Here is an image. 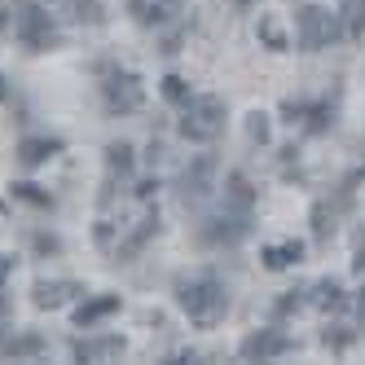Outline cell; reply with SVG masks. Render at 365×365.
I'll use <instances>...</instances> for the list:
<instances>
[{
  "mask_svg": "<svg viewBox=\"0 0 365 365\" xmlns=\"http://www.w3.org/2000/svg\"><path fill=\"white\" fill-rule=\"evenodd\" d=\"M5 277H9V259L0 255V286H5Z\"/></svg>",
  "mask_w": 365,
  "mask_h": 365,
  "instance_id": "obj_25",
  "label": "cell"
},
{
  "mask_svg": "<svg viewBox=\"0 0 365 365\" xmlns=\"http://www.w3.org/2000/svg\"><path fill=\"white\" fill-rule=\"evenodd\" d=\"M225 198L238 207V212H247V207L255 202V194H251V180L242 176V172H229V180H225Z\"/></svg>",
  "mask_w": 365,
  "mask_h": 365,
  "instance_id": "obj_14",
  "label": "cell"
},
{
  "mask_svg": "<svg viewBox=\"0 0 365 365\" xmlns=\"http://www.w3.org/2000/svg\"><path fill=\"white\" fill-rule=\"evenodd\" d=\"M119 308V295H97V299H84L80 308H75V326H93V322H101V317H110V312Z\"/></svg>",
  "mask_w": 365,
  "mask_h": 365,
  "instance_id": "obj_10",
  "label": "cell"
},
{
  "mask_svg": "<svg viewBox=\"0 0 365 365\" xmlns=\"http://www.w3.org/2000/svg\"><path fill=\"white\" fill-rule=\"evenodd\" d=\"M212 172H216L212 159H194V163L185 168V176H180V198H185V202L207 198V194H212Z\"/></svg>",
  "mask_w": 365,
  "mask_h": 365,
  "instance_id": "obj_6",
  "label": "cell"
},
{
  "mask_svg": "<svg viewBox=\"0 0 365 365\" xmlns=\"http://www.w3.org/2000/svg\"><path fill=\"white\" fill-rule=\"evenodd\" d=\"M58 150H62L58 137H27V141L18 145V163H22V168H40L44 159H53Z\"/></svg>",
  "mask_w": 365,
  "mask_h": 365,
  "instance_id": "obj_9",
  "label": "cell"
},
{
  "mask_svg": "<svg viewBox=\"0 0 365 365\" xmlns=\"http://www.w3.org/2000/svg\"><path fill=\"white\" fill-rule=\"evenodd\" d=\"M317 304H322V308H339V304H344L339 282H322V286H317Z\"/></svg>",
  "mask_w": 365,
  "mask_h": 365,
  "instance_id": "obj_23",
  "label": "cell"
},
{
  "mask_svg": "<svg viewBox=\"0 0 365 365\" xmlns=\"http://www.w3.org/2000/svg\"><path fill=\"white\" fill-rule=\"evenodd\" d=\"M238 238H247V220L216 216V220H207V229H202V242H238Z\"/></svg>",
  "mask_w": 365,
  "mask_h": 365,
  "instance_id": "obj_11",
  "label": "cell"
},
{
  "mask_svg": "<svg viewBox=\"0 0 365 365\" xmlns=\"http://www.w3.org/2000/svg\"><path fill=\"white\" fill-rule=\"evenodd\" d=\"M75 295H84L80 282H40V286H36V308H62V304H71Z\"/></svg>",
  "mask_w": 365,
  "mask_h": 365,
  "instance_id": "obj_8",
  "label": "cell"
},
{
  "mask_svg": "<svg viewBox=\"0 0 365 365\" xmlns=\"http://www.w3.org/2000/svg\"><path fill=\"white\" fill-rule=\"evenodd\" d=\"M356 312H361V322H365V291H361V299H356Z\"/></svg>",
  "mask_w": 365,
  "mask_h": 365,
  "instance_id": "obj_27",
  "label": "cell"
},
{
  "mask_svg": "<svg viewBox=\"0 0 365 365\" xmlns=\"http://www.w3.org/2000/svg\"><path fill=\"white\" fill-rule=\"evenodd\" d=\"M163 97L176 101V106H185V101H190V84L180 80V75H168V80H163Z\"/></svg>",
  "mask_w": 365,
  "mask_h": 365,
  "instance_id": "obj_20",
  "label": "cell"
},
{
  "mask_svg": "<svg viewBox=\"0 0 365 365\" xmlns=\"http://www.w3.org/2000/svg\"><path fill=\"white\" fill-rule=\"evenodd\" d=\"M154 229H159V216H154V212H145L141 229H137V233H133V238H128V242H119V247H115V255H119V259H128V255H137V251L145 247V238H154Z\"/></svg>",
  "mask_w": 365,
  "mask_h": 365,
  "instance_id": "obj_13",
  "label": "cell"
},
{
  "mask_svg": "<svg viewBox=\"0 0 365 365\" xmlns=\"http://www.w3.org/2000/svg\"><path fill=\"white\" fill-rule=\"evenodd\" d=\"M176 299L180 308H185V317L198 326V330H212L225 322V312H229V291H225V282L216 273H185L176 282Z\"/></svg>",
  "mask_w": 365,
  "mask_h": 365,
  "instance_id": "obj_1",
  "label": "cell"
},
{
  "mask_svg": "<svg viewBox=\"0 0 365 365\" xmlns=\"http://www.w3.org/2000/svg\"><path fill=\"white\" fill-rule=\"evenodd\" d=\"M101 97H106V110H115V115H133V110L145 106V88H141V80L133 71L110 75V80L101 84Z\"/></svg>",
  "mask_w": 365,
  "mask_h": 365,
  "instance_id": "obj_5",
  "label": "cell"
},
{
  "mask_svg": "<svg viewBox=\"0 0 365 365\" xmlns=\"http://www.w3.org/2000/svg\"><path fill=\"white\" fill-rule=\"evenodd\" d=\"M286 348H291V334H282V330H255L247 344H242V356L264 361V356H277V352H286Z\"/></svg>",
  "mask_w": 365,
  "mask_h": 365,
  "instance_id": "obj_7",
  "label": "cell"
},
{
  "mask_svg": "<svg viewBox=\"0 0 365 365\" xmlns=\"http://www.w3.org/2000/svg\"><path fill=\"white\" fill-rule=\"evenodd\" d=\"M247 133H251V141L264 145V141H269V115H264V110H251V115H247Z\"/></svg>",
  "mask_w": 365,
  "mask_h": 365,
  "instance_id": "obj_22",
  "label": "cell"
},
{
  "mask_svg": "<svg viewBox=\"0 0 365 365\" xmlns=\"http://www.w3.org/2000/svg\"><path fill=\"white\" fill-rule=\"evenodd\" d=\"M339 36H344L339 14H330V9H299V18H295V40H299L304 53H317V48H326Z\"/></svg>",
  "mask_w": 365,
  "mask_h": 365,
  "instance_id": "obj_4",
  "label": "cell"
},
{
  "mask_svg": "<svg viewBox=\"0 0 365 365\" xmlns=\"http://www.w3.org/2000/svg\"><path fill=\"white\" fill-rule=\"evenodd\" d=\"M220 128H225V101L220 97L202 93V97L185 101V110H180V137H185V141H198V145L216 141Z\"/></svg>",
  "mask_w": 365,
  "mask_h": 365,
  "instance_id": "obj_2",
  "label": "cell"
},
{
  "mask_svg": "<svg viewBox=\"0 0 365 365\" xmlns=\"http://www.w3.org/2000/svg\"><path fill=\"white\" fill-rule=\"evenodd\" d=\"M5 22H9V9H5V5H0V31H5Z\"/></svg>",
  "mask_w": 365,
  "mask_h": 365,
  "instance_id": "obj_26",
  "label": "cell"
},
{
  "mask_svg": "<svg viewBox=\"0 0 365 365\" xmlns=\"http://www.w3.org/2000/svg\"><path fill=\"white\" fill-rule=\"evenodd\" d=\"M9 18H14V31H18L22 48H31V53H44V48H53V44H58V31H53V22H48V14H44L40 5H31V0L14 5Z\"/></svg>",
  "mask_w": 365,
  "mask_h": 365,
  "instance_id": "obj_3",
  "label": "cell"
},
{
  "mask_svg": "<svg viewBox=\"0 0 365 365\" xmlns=\"http://www.w3.org/2000/svg\"><path fill=\"white\" fill-rule=\"evenodd\" d=\"M238 5H251V0H238Z\"/></svg>",
  "mask_w": 365,
  "mask_h": 365,
  "instance_id": "obj_29",
  "label": "cell"
},
{
  "mask_svg": "<svg viewBox=\"0 0 365 365\" xmlns=\"http://www.w3.org/2000/svg\"><path fill=\"white\" fill-rule=\"evenodd\" d=\"M304 259V242H273V247H264V264L277 273V269H291V264H299Z\"/></svg>",
  "mask_w": 365,
  "mask_h": 365,
  "instance_id": "obj_12",
  "label": "cell"
},
{
  "mask_svg": "<svg viewBox=\"0 0 365 365\" xmlns=\"http://www.w3.org/2000/svg\"><path fill=\"white\" fill-rule=\"evenodd\" d=\"M259 36H264V44L273 48V53H282V48H286V36H282V27H277L273 18H259Z\"/></svg>",
  "mask_w": 365,
  "mask_h": 365,
  "instance_id": "obj_21",
  "label": "cell"
},
{
  "mask_svg": "<svg viewBox=\"0 0 365 365\" xmlns=\"http://www.w3.org/2000/svg\"><path fill=\"white\" fill-rule=\"evenodd\" d=\"M365 36V0H344V40Z\"/></svg>",
  "mask_w": 365,
  "mask_h": 365,
  "instance_id": "obj_15",
  "label": "cell"
},
{
  "mask_svg": "<svg viewBox=\"0 0 365 365\" xmlns=\"http://www.w3.org/2000/svg\"><path fill=\"white\" fill-rule=\"evenodd\" d=\"M330 220H334V216H330V207H326V202H317V207H312V233H317L322 242H326L330 233H334V225H330Z\"/></svg>",
  "mask_w": 365,
  "mask_h": 365,
  "instance_id": "obj_19",
  "label": "cell"
},
{
  "mask_svg": "<svg viewBox=\"0 0 365 365\" xmlns=\"http://www.w3.org/2000/svg\"><path fill=\"white\" fill-rule=\"evenodd\" d=\"M9 97V88H5V75H0V101H5Z\"/></svg>",
  "mask_w": 365,
  "mask_h": 365,
  "instance_id": "obj_28",
  "label": "cell"
},
{
  "mask_svg": "<svg viewBox=\"0 0 365 365\" xmlns=\"http://www.w3.org/2000/svg\"><path fill=\"white\" fill-rule=\"evenodd\" d=\"M66 9H71L75 22H93V27H97V22H106V14H101L97 0H66Z\"/></svg>",
  "mask_w": 365,
  "mask_h": 365,
  "instance_id": "obj_16",
  "label": "cell"
},
{
  "mask_svg": "<svg viewBox=\"0 0 365 365\" xmlns=\"http://www.w3.org/2000/svg\"><path fill=\"white\" fill-rule=\"evenodd\" d=\"M128 5H133V14H137V22H145V27H154V22H163V5L159 0H128Z\"/></svg>",
  "mask_w": 365,
  "mask_h": 365,
  "instance_id": "obj_18",
  "label": "cell"
},
{
  "mask_svg": "<svg viewBox=\"0 0 365 365\" xmlns=\"http://www.w3.org/2000/svg\"><path fill=\"white\" fill-rule=\"evenodd\" d=\"M14 194H18V198H27V202H36V207H48V202H53V198H48L40 185H31V180H22V185H14Z\"/></svg>",
  "mask_w": 365,
  "mask_h": 365,
  "instance_id": "obj_24",
  "label": "cell"
},
{
  "mask_svg": "<svg viewBox=\"0 0 365 365\" xmlns=\"http://www.w3.org/2000/svg\"><path fill=\"white\" fill-rule=\"evenodd\" d=\"M106 163H110V172H133V145H128V141H115L110 150H106Z\"/></svg>",
  "mask_w": 365,
  "mask_h": 365,
  "instance_id": "obj_17",
  "label": "cell"
}]
</instances>
